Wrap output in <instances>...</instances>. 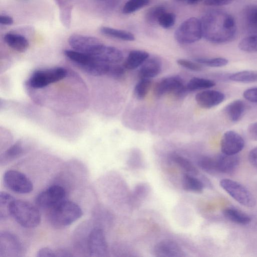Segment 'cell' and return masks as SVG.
<instances>
[{
    "label": "cell",
    "mask_w": 257,
    "mask_h": 257,
    "mask_svg": "<svg viewBox=\"0 0 257 257\" xmlns=\"http://www.w3.org/2000/svg\"><path fill=\"white\" fill-rule=\"evenodd\" d=\"M202 37L214 44L228 43L235 38L236 25L230 14L220 10H212L200 20Z\"/></svg>",
    "instance_id": "1"
},
{
    "label": "cell",
    "mask_w": 257,
    "mask_h": 257,
    "mask_svg": "<svg viewBox=\"0 0 257 257\" xmlns=\"http://www.w3.org/2000/svg\"><path fill=\"white\" fill-rule=\"evenodd\" d=\"M83 212L76 203L63 200L49 209L48 220L54 227L63 228L79 219Z\"/></svg>",
    "instance_id": "2"
},
{
    "label": "cell",
    "mask_w": 257,
    "mask_h": 257,
    "mask_svg": "<svg viewBox=\"0 0 257 257\" xmlns=\"http://www.w3.org/2000/svg\"><path fill=\"white\" fill-rule=\"evenodd\" d=\"M10 214L22 226L31 228L37 226L41 221L38 208L30 202L23 200H14L10 207Z\"/></svg>",
    "instance_id": "3"
},
{
    "label": "cell",
    "mask_w": 257,
    "mask_h": 257,
    "mask_svg": "<svg viewBox=\"0 0 257 257\" xmlns=\"http://www.w3.org/2000/svg\"><path fill=\"white\" fill-rule=\"evenodd\" d=\"M67 70L62 67H55L35 71L28 80V84L35 89L45 87L65 78Z\"/></svg>",
    "instance_id": "4"
},
{
    "label": "cell",
    "mask_w": 257,
    "mask_h": 257,
    "mask_svg": "<svg viewBox=\"0 0 257 257\" xmlns=\"http://www.w3.org/2000/svg\"><path fill=\"white\" fill-rule=\"evenodd\" d=\"M202 37L200 20L195 17L184 21L175 33L176 41L181 44H189L199 41Z\"/></svg>",
    "instance_id": "5"
},
{
    "label": "cell",
    "mask_w": 257,
    "mask_h": 257,
    "mask_svg": "<svg viewBox=\"0 0 257 257\" xmlns=\"http://www.w3.org/2000/svg\"><path fill=\"white\" fill-rule=\"evenodd\" d=\"M220 185L240 204L247 207H252L255 205L256 200L253 195L238 182L229 179H223L220 181Z\"/></svg>",
    "instance_id": "6"
},
{
    "label": "cell",
    "mask_w": 257,
    "mask_h": 257,
    "mask_svg": "<svg viewBox=\"0 0 257 257\" xmlns=\"http://www.w3.org/2000/svg\"><path fill=\"white\" fill-rule=\"evenodd\" d=\"M3 182L6 187L19 194H27L33 189L31 181L24 174L16 170L7 171L3 176Z\"/></svg>",
    "instance_id": "7"
},
{
    "label": "cell",
    "mask_w": 257,
    "mask_h": 257,
    "mask_svg": "<svg viewBox=\"0 0 257 257\" xmlns=\"http://www.w3.org/2000/svg\"><path fill=\"white\" fill-rule=\"evenodd\" d=\"M86 249L90 256H106L108 247L103 230L94 227L90 230L86 239Z\"/></svg>",
    "instance_id": "8"
},
{
    "label": "cell",
    "mask_w": 257,
    "mask_h": 257,
    "mask_svg": "<svg viewBox=\"0 0 257 257\" xmlns=\"http://www.w3.org/2000/svg\"><path fill=\"white\" fill-rule=\"evenodd\" d=\"M65 196L64 188L54 185L40 192L36 197L35 203L39 208L49 209L64 200Z\"/></svg>",
    "instance_id": "9"
},
{
    "label": "cell",
    "mask_w": 257,
    "mask_h": 257,
    "mask_svg": "<svg viewBox=\"0 0 257 257\" xmlns=\"http://www.w3.org/2000/svg\"><path fill=\"white\" fill-rule=\"evenodd\" d=\"M24 248L19 239L13 233L3 231L0 233V257L22 255Z\"/></svg>",
    "instance_id": "10"
},
{
    "label": "cell",
    "mask_w": 257,
    "mask_h": 257,
    "mask_svg": "<svg viewBox=\"0 0 257 257\" xmlns=\"http://www.w3.org/2000/svg\"><path fill=\"white\" fill-rule=\"evenodd\" d=\"M243 138L234 131H228L224 133L220 141L222 153L227 155H236L244 147Z\"/></svg>",
    "instance_id": "11"
},
{
    "label": "cell",
    "mask_w": 257,
    "mask_h": 257,
    "mask_svg": "<svg viewBox=\"0 0 257 257\" xmlns=\"http://www.w3.org/2000/svg\"><path fill=\"white\" fill-rule=\"evenodd\" d=\"M68 43L73 50L88 55L102 44L97 38L79 34L71 36L69 38Z\"/></svg>",
    "instance_id": "12"
},
{
    "label": "cell",
    "mask_w": 257,
    "mask_h": 257,
    "mask_svg": "<svg viewBox=\"0 0 257 257\" xmlns=\"http://www.w3.org/2000/svg\"><path fill=\"white\" fill-rule=\"evenodd\" d=\"M89 55L96 60L107 63L115 64L120 62L123 59V54L118 49L103 44L96 48Z\"/></svg>",
    "instance_id": "13"
},
{
    "label": "cell",
    "mask_w": 257,
    "mask_h": 257,
    "mask_svg": "<svg viewBox=\"0 0 257 257\" xmlns=\"http://www.w3.org/2000/svg\"><path fill=\"white\" fill-rule=\"evenodd\" d=\"M225 99V95L221 91L205 89L198 92L195 96L197 104L205 109H209L221 103Z\"/></svg>",
    "instance_id": "14"
},
{
    "label": "cell",
    "mask_w": 257,
    "mask_h": 257,
    "mask_svg": "<svg viewBox=\"0 0 257 257\" xmlns=\"http://www.w3.org/2000/svg\"><path fill=\"white\" fill-rule=\"evenodd\" d=\"M183 80L178 76H172L164 78L159 81L154 88V93L158 97L166 94H173L183 86Z\"/></svg>",
    "instance_id": "15"
},
{
    "label": "cell",
    "mask_w": 257,
    "mask_h": 257,
    "mask_svg": "<svg viewBox=\"0 0 257 257\" xmlns=\"http://www.w3.org/2000/svg\"><path fill=\"white\" fill-rule=\"evenodd\" d=\"M155 256L159 257H183L186 256L181 247L175 241L164 240L157 243L154 248Z\"/></svg>",
    "instance_id": "16"
},
{
    "label": "cell",
    "mask_w": 257,
    "mask_h": 257,
    "mask_svg": "<svg viewBox=\"0 0 257 257\" xmlns=\"http://www.w3.org/2000/svg\"><path fill=\"white\" fill-rule=\"evenodd\" d=\"M215 159L216 172L222 173H230L233 172L237 168L240 162L239 158L236 155L222 153Z\"/></svg>",
    "instance_id": "17"
},
{
    "label": "cell",
    "mask_w": 257,
    "mask_h": 257,
    "mask_svg": "<svg viewBox=\"0 0 257 257\" xmlns=\"http://www.w3.org/2000/svg\"><path fill=\"white\" fill-rule=\"evenodd\" d=\"M161 70V63L158 59L148 58L141 65L138 74L140 78L152 79L158 75Z\"/></svg>",
    "instance_id": "18"
},
{
    "label": "cell",
    "mask_w": 257,
    "mask_h": 257,
    "mask_svg": "<svg viewBox=\"0 0 257 257\" xmlns=\"http://www.w3.org/2000/svg\"><path fill=\"white\" fill-rule=\"evenodd\" d=\"M4 40L10 47L19 52L26 51L29 45L24 35L16 32L7 33L4 37Z\"/></svg>",
    "instance_id": "19"
},
{
    "label": "cell",
    "mask_w": 257,
    "mask_h": 257,
    "mask_svg": "<svg viewBox=\"0 0 257 257\" xmlns=\"http://www.w3.org/2000/svg\"><path fill=\"white\" fill-rule=\"evenodd\" d=\"M245 109L246 105L244 102L240 99H236L226 105L224 112L230 121L237 122L242 118Z\"/></svg>",
    "instance_id": "20"
},
{
    "label": "cell",
    "mask_w": 257,
    "mask_h": 257,
    "mask_svg": "<svg viewBox=\"0 0 257 257\" xmlns=\"http://www.w3.org/2000/svg\"><path fill=\"white\" fill-rule=\"evenodd\" d=\"M149 57V54L146 51L133 50L129 53L123 66L127 70H134L141 66Z\"/></svg>",
    "instance_id": "21"
},
{
    "label": "cell",
    "mask_w": 257,
    "mask_h": 257,
    "mask_svg": "<svg viewBox=\"0 0 257 257\" xmlns=\"http://www.w3.org/2000/svg\"><path fill=\"white\" fill-rule=\"evenodd\" d=\"M25 151L24 144L21 141H18L10 147L1 155L0 164L5 166L20 157Z\"/></svg>",
    "instance_id": "22"
},
{
    "label": "cell",
    "mask_w": 257,
    "mask_h": 257,
    "mask_svg": "<svg viewBox=\"0 0 257 257\" xmlns=\"http://www.w3.org/2000/svg\"><path fill=\"white\" fill-rule=\"evenodd\" d=\"M223 215L231 221L246 225L251 222V217L245 213L233 207H227L223 210Z\"/></svg>",
    "instance_id": "23"
},
{
    "label": "cell",
    "mask_w": 257,
    "mask_h": 257,
    "mask_svg": "<svg viewBox=\"0 0 257 257\" xmlns=\"http://www.w3.org/2000/svg\"><path fill=\"white\" fill-rule=\"evenodd\" d=\"M110 64L95 60L80 68L91 75L99 76L107 75Z\"/></svg>",
    "instance_id": "24"
},
{
    "label": "cell",
    "mask_w": 257,
    "mask_h": 257,
    "mask_svg": "<svg viewBox=\"0 0 257 257\" xmlns=\"http://www.w3.org/2000/svg\"><path fill=\"white\" fill-rule=\"evenodd\" d=\"M182 185L185 190L196 193L201 192L204 187L203 183L200 180L187 173L182 177Z\"/></svg>",
    "instance_id": "25"
},
{
    "label": "cell",
    "mask_w": 257,
    "mask_h": 257,
    "mask_svg": "<svg viewBox=\"0 0 257 257\" xmlns=\"http://www.w3.org/2000/svg\"><path fill=\"white\" fill-rule=\"evenodd\" d=\"M100 32L102 34L123 41H133L135 39L134 35L131 32L108 27H102Z\"/></svg>",
    "instance_id": "26"
},
{
    "label": "cell",
    "mask_w": 257,
    "mask_h": 257,
    "mask_svg": "<svg viewBox=\"0 0 257 257\" xmlns=\"http://www.w3.org/2000/svg\"><path fill=\"white\" fill-rule=\"evenodd\" d=\"M215 82L210 79L200 77H193L191 79L186 85L189 92L199 90H205L213 87Z\"/></svg>",
    "instance_id": "27"
},
{
    "label": "cell",
    "mask_w": 257,
    "mask_h": 257,
    "mask_svg": "<svg viewBox=\"0 0 257 257\" xmlns=\"http://www.w3.org/2000/svg\"><path fill=\"white\" fill-rule=\"evenodd\" d=\"M228 79L241 83H252L257 82V70H243L230 75Z\"/></svg>",
    "instance_id": "28"
},
{
    "label": "cell",
    "mask_w": 257,
    "mask_h": 257,
    "mask_svg": "<svg viewBox=\"0 0 257 257\" xmlns=\"http://www.w3.org/2000/svg\"><path fill=\"white\" fill-rule=\"evenodd\" d=\"M170 158L172 162L187 173V174L193 176L198 174L197 168L187 159L176 153L171 154Z\"/></svg>",
    "instance_id": "29"
},
{
    "label": "cell",
    "mask_w": 257,
    "mask_h": 257,
    "mask_svg": "<svg viewBox=\"0 0 257 257\" xmlns=\"http://www.w3.org/2000/svg\"><path fill=\"white\" fill-rule=\"evenodd\" d=\"M15 199L11 194L4 191L0 193V219L5 220L10 214V207Z\"/></svg>",
    "instance_id": "30"
},
{
    "label": "cell",
    "mask_w": 257,
    "mask_h": 257,
    "mask_svg": "<svg viewBox=\"0 0 257 257\" xmlns=\"http://www.w3.org/2000/svg\"><path fill=\"white\" fill-rule=\"evenodd\" d=\"M55 2L59 7L60 21L65 27L69 29L71 22L72 7L65 4L63 0H56Z\"/></svg>",
    "instance_id": "31"
},
{
    "label": "cell",
    "mask_w": 257,
    "mask_h": 257,
    "mask_svg": "<svg viewBox=\"0 0 257 257\" xmlns=\"http://www.w3.org/2000/svg\"><path fill=\"white\" fill-rule=\"evenodd\" d=\"M152 86L151 79L140 78L135 86L134 94L139 99H143L147 96Z\"/></svg>",
    "instance_id": "32"
},
{
    "label": "cell",
    "mask_w": 257,
    "mask_h": 257,
    "mask_svg": "<svg viewBox=\"0 0 257 257\" xmlns=\"http://www.w3.org/2000/svg\"><path fill=\"white\" fill-rule=\"evenodd\" d=\"M165 9L162 6H157L149 9L146 13L145 18L147 23L151 25L158 24L161 16L165 12Z\"/></svg>",
    "instance_id": "33"
},
{
    "label": "cell",
    "mask_w": 257,
    "mask_h": 257,
    "mask_svg": "<svg viewBox=\"0 0 257 257\" xmlns=\"http://www.w3.org/2000/svg\"><path fill=\"white\" fill-rule=\"evenodd\" d=\"M238 48L246 52H257V34L242 39L238 44Z\"/></svg>",
    "instance_id": "34"
},
{
    "label": "cell",
    "mask_w": 257,
    "mask_h": 257,
    "mask_svg": "<svg viewBox=\"0 0 257 257\" xmlns=\"http://www.w3.org/2000/svg\"><path fill=\"white\" fill-rule=\"evenodd\" d=\"M196 62L201 65L211 67H221L226 66L228 61L224 57L215 58H198L195 59Z\"/></svg>",
    "instance_id": "35"
},
{
    "label": "cell",
    "mask_w": 257,
    "mask_h": 257,
    "mask_svg": "<svg viewBox=\"0 0 257 257\" xmlns=\"http://www.w3.org/2000/svg\"><path fill=\"white\" fill-rule=\"evenodd\" d=\"M245 18L248 28L257 32V6L248 7L245 13Z\"/></svg>",
    "instance_id": "36"
},
{
    "label": "cell",
    "mask_w": 257,
    "mask_h": 257,
    "mask_svg": "<svg viewBox=\"0 0 257 257\" xmlns=\"http://www.w3.org/2000/svg\"><path fill=\"white\" fill-rule=\"evenodd\" d=\"M150 0H129L124 5L122 13L125 14L133 13L147 6Z\"/></svg>",
    "instance_id": "37"
},
{
    "label": "cell",
    "mask_w": 257,
    "mask_h": 257,
    "mask_svg": "<svg viewBox=\"0 0 257 257\" xmlns=\"http://www.w3.org/2000/svg\"><path fill=\"white\" fill-rule=\"evenodd\" d=\"M198 164L203 170L208 173L216 172L215 158L203 156L198 161Z\"/></svg>",
    "instance_id": "38"
},
{
    "label": "cell",
    "mask_w": 257,
    "mask_h": 257,
    "mask_svg": "<svg viewBox=\"0 0 257 257\" xmlns=\"http://www.w3.org/2000/svg\"><path fill=\"white\" fill-rule=\"evenodd\" d=\"M176 16L172 13L165 12L160 17L158 25L165 29L173 27L175 23Z\"/></svg>",
    "instance_id": "39"
},
{
    "label": "cell",
    "mask_w": 257,
    "mask_h": 257,
    "mask_svg": "<svg viewBox=\"0 0 257 257\" xmlns=\"http://www.w3.org/2000/svg\"><path fill=\"white\" fill-rule=\"evenodd\" d=\"M177 63L178 65L193 71H200L202 70V65L197 62L191 61L185 59L177 60Z\"/></svg>",
    "instance_id": "40"
},
{
    "label": "cell",
    "mask_w": 257,
    "mask_h": 257,
    "mask_svg": "<svg viewBox=\"0 0 257 257\" xmlns=\"http://www.w3.org/2000/svg\"><path fill=\"white\" fill-rule=\"evenodd\" d=\"M125 69L123 66L110 64L107 75L115 79H119L124 75Z\"/></svg>",
    "instance_id": "41"
},
{
    "label": "cell",
    "mask_w": 257,
    "mask_h": 257,
    "mask_svg": "<svg viewBox=\"0 0 257 257\" xmlns=\"http://www.w3.org/2000/svg\"><path fill=\"white\" fill-rule=\"evenodd\" d=\"M243 96L248 101L257 103V87L249 88L244 90Z\"/></svg>",
    "instance_id": "42"
},
{
    "label": "cell",
    "mask_w": 257,
    "mask_h": 257,
    "mask_svg": "<svg viewBox=\"0 0 257 257\" xmlns=\"http://www.w3.org/2000/svg\"><path fill=\"white\" fill-rule=\"evenodd\" d=\"M36 256L37 257H55L57 256V251L48 247H44L38 251Z\"/></svg>",
    "instance_id": "43"
},
{
    "label": "cell",
    "mask_w": 257,
    "mask_h": 257,
    "mask_svg": "<svg viewBox=\"0 0 257 257\" xmlns=\"http://www.w3.org/2000/svg\"><path fill=\"white\" fill-rule=\"evenodd\" d=\"M233 0H205V5L208 6H222L229 4Z\"/></svg>",
    "instance_id": "44"
},
{
    "label": "cell",
    "mask_w": 257,
    "mask_h": 257,
    "mask_svg": "<svg viewBox=\"0 0 257 257\" xmlns=\"http://www.w3.org/2000/svg\"><path fill=\"white\" fill-rule=\"evenodd\" d=\"M248 157L251 165L257 169V147L249 151Z\"/></svg>",
    "instance_id": "45"
},
{
    "label": "cell",
    "mask_w": 257,
    "mask_h": 257,
    "mask_svg": "<svg viewBox=\"0 0 257 257\" xmlns=\"http://www.w3.org/2000/svg\"><path fill=\"white\" fill-rule=\"evenodd\" d=\"M13 19L8 15H1L0 16V23L3 25H11L13 24Z\"/></svg>",
    "instance_id": "46"
},
{
    "label": "cell",
    "mask_w": 257,
    "mask_h": 257,
    "mask_svg": "<svg viewBox=\"0 0 257 257\" xmlns=\"http://www.w3.org/2000/svg\"><path fill=\"white\" fill-rule=\"evenodd\" d=\"M248 132L251 137L257 139V121L252 123L248 126Z\"/></svg>",
    "instance_id": "47"
},
{
    "label": "cell",
    "mask_w": 257,
    "mask_h": 257,
    "mask_svg": "<svg viewBox=\"0 0 257 257\" xmlns=\"http://www.w3.org/2000/svg\"><path fill=\"white\" fill-rule=\"evenodd\" d=\"M201 0H190L188 4H195L201 1Z\"/></svg>",
    "instance_id": "48"
},
{
    "label": "cell",
    "mask_w": 257,
    "mask_h": 257,
    "mask_svg": "<svg viewBox=\"0 0 257 257\" xmlns=\"http://www.w3.org/2000/svg\"><path fill=\"white\" fill-rule=\"evenodd\" d=\"M175 1L176 2H186L187 3H188V2L190 1V0H175Z\"/></svg>",
    "instance_id": "49"
}]
</instances>
